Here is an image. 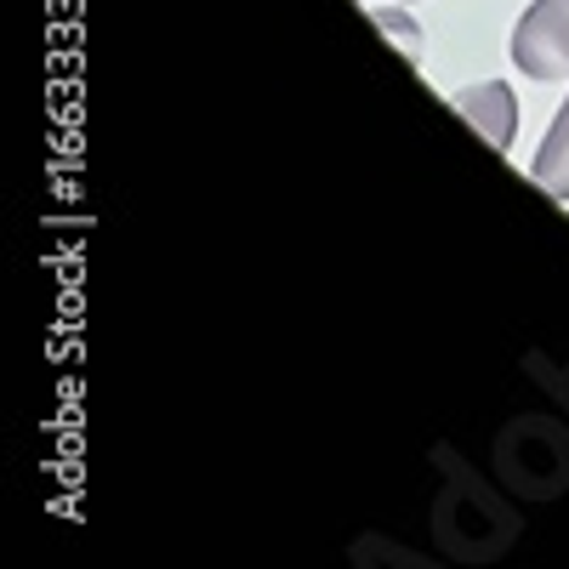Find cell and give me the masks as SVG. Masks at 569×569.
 Segmentation results:
<instances>
[{
    "label": "cell",
    "mask_w": 569,
    "mask_h": 569,
    "mask_svg": "<svg viewBox=\"0 0 569 569\" xmlns=\"http://www.w3.org/2000/svg\"><path fill=\"white\" fill-rule=\"evenodd\" d=\"M512 63L530 80L569 74V0H530V12L512 29Z\"/></svg>",
    "instance_id": "1"
},
{
    "label": "cell",
    "mask_w": 569,
    "mask_h": 569,
    "mask_svg": "<svg viewBox=\"0 0 569 569\" xmlns=\"http://www.w3.org/2000/svg\"><path fill=\"white\" fill-rule=\"evenodd\" d=\"M456 114L479 131L490 149H512V131H518V98L507 80H479V86H461L450 91Z\"/></svg>",
    "instance_id": "2"
},
{
    "label": "cell",
    "mask_w": 569,
    "mask_h": 569,
    "mask_svg": "<svg viewBox=\"0 0 569 569\" xmlns=\"http://www.w3.org/2000/svg\"><path fill=\"white\" fill-rule=\"evenodd\" d=\"M370 18L382 23V29H388L393 40H405V46H410V58H421V29H416V23H405L399 12H370Z\"/></svg>",
    "instance_id": "4"
},
{
    "label": "cell",
    "mask_w": 569,
    "mask_h": 569,
    "mask_svg": "<svg viewBox=\"0 0 569 569\" xmlns=\"http://www.w3.org/2000/svg\"><path fill=\"white\" fill-rule=\"evenodd\" d=\"M530 177L547 188V194L569 200V98L558 103V114H552V126H547V137H541V149H536V160H530Z\"/></svg>",
    "instance_id": "3"
}]
</instances>
